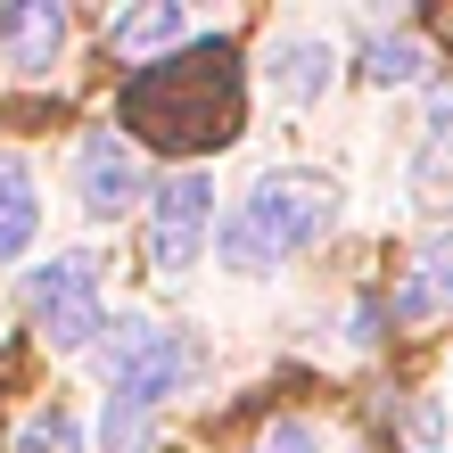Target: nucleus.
Segmentation results:
<instances>
[{
  "mask_svg": "<svg viewBox=\"0 0 453 453\" xmlns=\"http://www.w3.org/2000/svg\"><path fill=\"white\" fill-rule=\"evenodd\" d=\"M239 108H248V66H239L231 42H181L173 58L141 66L116 99L124 132H141L173 157H206L239 141Z\"/></svg>",
  "mask_w": 453,
  "mask_h": 453,
  "instance_id": "obj_1",
  "label": "nucleus"
},
{
  "mask_svg": "<svg viewBox=\"0 0 453 453\" xmlns=\"http://www.w3.org/2000/svg\"><path fill=\"white\" fill-rule=\"evenodd\" d=\"M330 223H338V190L330 181L305 173V165H273L231 206V223L215 231V256L231 264V273L264 280V273H280L288 256H305L313 239H330Z\"/></svg>",
  "mask_w": 453,
  "mask_h": 453,
  "instance_id": "obj_2",
  "label": "nucleus"
},
{
  "mask_svg": "<svg viewBox=\"0 0 453 453\" xmlns=\"http://www.w3.org/2000/svg\"><path fill=\"white\" fill-rule=\"evenodd\" d=\"M190 338L181 330H165V322H116V338H108V453H141V437H149V420H157V404L190 380Z\"/></svg>",
  "mask_w": 453,
  "mask_h": 453,
  "instance_id": "obj_3",
  "label": "nucleus"
},
{
  "mask_svg": "<svg viewBox=\"0 0 453 453\" xmlns=\"http://www.w3.org/2000/svg\"><path fill=\"white\" fill-rule=\"evenodd\" d=\"M25 313H34V330L58 346V355H83V346L108 330L99 264L91 256H50V264H34V280H25Z\"/></svg>",
  "mask_w": 453,
  "mask_h": 453,
  "instance_id": "obj_4",
  "label": "nucleus"
},
{
  "mask_svg": "<svg viewBox=\"0 0 453 453\" xmlns=\"http://www.w3.org/2000/svg\"><path fill=\"white\" fill-rule=\"evenodd\" d=\"M206 239H215V181H206V165H190L149 198V264L181 273V264H198Z\"/></svg>",
  "mask_w": 453,
  "mask_h": 453,
  "instance_id": "obj_5",
  "label": "nucleus"
},
{
  "mask_svg": "<svg viewBox=\"0 0 453 453\" xmlns=\"http://www.w3.org/2000/svg\"><path fill=\"white\" fill-rule=\"evenodd\" d=\"M74 190H83V215H91V223L132 215V206H141V190H149L141 149H132L116 124H108V132H91V141H83V157H74Z\"/></svg>",
  "mask_w": 453,
  "mask_h": 453,
  "instance_id": "obj_6",
  "label": "nucleus"
},
{
  "mask_svg": "<svg viewBox=\"0 0 453 453\" xmlns=\"http://www.w3.org/2000/svg\"><path fill=\"white\" fill-rule=\"evenodd\" d=\"M58 50H66V9L58 0H17V9H0V66L42 74Z\"/></svg>",
  "mask_w": 453,
  "mask_h": 453,
  "instance_id": "obj_7",
  "label": "nucleus"
},
{
  "mask_svg": "<svg viewBox=\"0 0 453 453\" xmlns=\"http://www.w3.org/2000/svg\"><path fill=\"white\" fill-rule=\"evenodd\" d=\"M445 313H453V231L429 239L395 280V322H445Z\"/></svg>",
  "mask_w": 453,
  "mask_h": 453,
  "instance_id": "obj_8",
  "label": "nucleus"
},
{
  "mask_svg": "<svg viewBox=\"0 0 453 453\" xmlns=\"http://www.w3.org/2000/svg\"><path fill=\"white\" fill-rule=\"evenodd\" d=\"M181 42H190V17H181L173 0H141V9H124L108 25V50H116V58H141V66H157V50L173 58Z\"/></svg>",
  "mask_w": 453,
  "mask_h": 453,
  "instance_id": "obj_9",
  "label": "nucleus"
},
{
  "mask_svg": "<svg viewBox=\"0 0 453 453\" xmlns=\"http://www.w3.org/2000/svg\"><path fill=\"white\" fill-rule=\"evenodd\" d=\"M412 206L420 215H453V99H437L429 141L412 149Z\"/></svg>",
  "mask_w": 453,
  "mask_h": 453,
  "instance_id": "obj_10",
  "label": "nucleus"
},
{
  "mask_svg": "<svg viewBox=\"0 0 453 453\" xmlns=\"http://www.w3.org/2000/svg\"><path fill=\"white\" fill-rule=\"evenodd\" d=\"M338 83V58H330V42H313V34H288L273 50V91L288 99V108H313Z\"/></svg>",
  "mask_w": 453,
  "mask_h": 453,
  "instance_id": "obj_11",
  "label": "nucleus"
},
{
  "mask_svg": "<svg viewBox=\"0 0 453 453\" xmlns=\"http://www.w3.org/2000/svg\"><path fill=\"white\" fill-rule=\"evenodd\" d=\"M34 231H42V190H34V173H25V157L0 149V264L34 248Z\"/></svg>",
  "mask_w": 453,
  "mask_h": 453,
  "instance_id": "obj_12",
  "label": "nucleus"
},
{
  "mask_svg": "<svg viewBox=\"0 0 453 453\" xmlns=\"http://www.w3.org/2000/svg\"><path fill=\"white\" fill-rule=\"evenodd\" d=\"M420 66H429V42H420V34H388V42H371V58H363V74H371L380 91L420 83Z\"/></svg>",
  "mask_w": 453,
  "mask_h": 453,
  "instance_id": "obj_13",
  "label": "nucleus"
},
{
  "mask_svg": "<svg viewBox=\"0 0 453 453\" xmlns=\"http://www.w3.org/2000/svg\"><path fill=\"white\" fill-rule=\"evenodd\" d=\"M17 453H83V420H74L66 404H42L17 429Z\"/></svg>",
  "mask_w": 453,
  "mask_h": 453,
  "instance_id": "obj_14",
  "label": "nucleus"
},
{
  "mask_svg": "<svg viewBox=\"0 0 453 453\" xmlns=\"http://www.w3.org/2000/svg\"><path fill=\"white\" fill-rule=\"evenodd\" d=\"M256 453H322V437H313L305 420H273V429L256 437Z\"/></svg>",
  "mask_w": 453,
  "mask_h": 453,
  "instance_id": "obj_15",
  "label": "nucleus"
}]
</instances>
